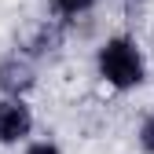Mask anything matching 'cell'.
Segmentation results:
<instances>
[{
  "label": "cell",
  "mask_w": 154,
  "mask_h": 154,
  "mask_svg": "<svg viewBox=\"0 0 154 154\" xmlns=\"http://www.w3.org/2000/svg\"><path fill=\"white\" fill-rule=\"evenodd\" d=\"M95 73L114 92H132L147 81V55L136 37L114 33L95 48Z\"/></svg>",
  "instance_id": "6da1fadb"
},
{
  "label": "cell",
  "mask_w": 154,
  "mask_h": 154,
  "mask_svg": "<svg viewBox=\"0 0 154 154\" xmlns=\"http://www.w3.org/2000/svg\"><path fill=\"white\" fill-rule=\"evenodd\" d=\"M33 132V110L26 99H0V147H15L29 140Z\"/></svg>",
  "instance_id": "3957f363"
},
{
  "label": "cell",
  "mask_w": 154,
  "mask_h": 154,
  "mask_svg": "<svg viewBox=\"0 0 154 154\" xmlns=\"http://www.w3.org/2000/svg\"><path fill=\"white\" fill-rule=\"evenodd\" d=\"M26 154H63V150H59V143H51V140H37V143L26 147Z\"/></svg>",
  "instance_id": "52a82bcc"
},
{
  "label": "cell",
  "mask_w": 154,
  "mask_h": 154,
  "mask_svg": "<svg viewBox=\"0 0 154 154\" xmlns=\"http://www.w3.org/2000/svg\"><path fill=\"white\" fill-rule=\"evenodd\" d=\"M136 143H140L143 154H154V110L140 121V128H136Z\"/></svg>",
  "instance_id": "8992f818"
},
{
  "label": "cell",
  "mask_w": 154,
  "mask_h": 154,
  "mask_svg": "<svg viewBox=\"0 0 154 154\" xmlns=\"http://www.w3.org/2000/svg\"><path fill=\"white\" fill-rule=\"evenodd\" d=\"M48 4H51V11L59 15V18H66V22H70V18L88 15L95 4H99V0H48Z\"/></svg>",
  "instance_id": "5b68a950"
},
{
  "label": "cell",
  "mask_w": 154,
  "mask_h": 154,
  "mask_svg": "<svg viewBox=\"0 0 154 154\" xmlns=\"http://www.w3.org/2000/svg\"><path fill=\"white\" fill-rule=\"evenodd\" d=\"M59 48H63V26H59V22H41V26H37V33L26 41L22 55L37 63V59H44V55H55Z\"/></svg>",
  "instance_id": "277c9868"
},
{
  "label": "cell",
  "mask_w": 154,
  "mask_h": 154,
  "mask_svg": "<svg viewBox=\"0 0 154 154\" xmlns=\"http://www.w3.org/2000/svg\"><path fill=\"white\" fill-rule=\"evenodd\" d=\"M37 85V63L22 51H11L0 59V95L4 99H26V92Z\"/></svg>",
  "instance_id": "7a4b0ae2"
}]
</instances>
